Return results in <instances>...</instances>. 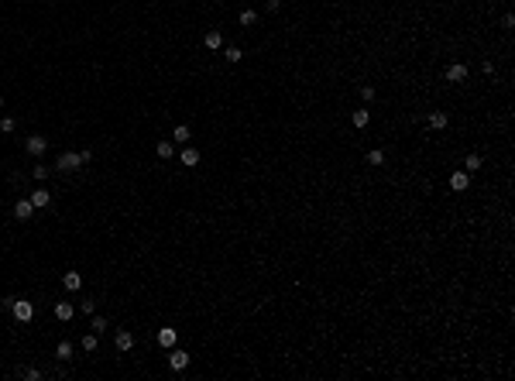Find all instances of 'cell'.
<instances>
[{
    "mask_svg": "<svg viewBox=\"0 0 515 381\" xmlns=\"http://www.w3.org/2000/svg\"><path fill=\"white\" fill-rule=\"evenodd\" d=\"M55 169L58 172H76V169H83V158H79V151H62L55 158Z\"/></svg>",
    "mask_w": 515,
    "mask_h": 381,
    "instance_id": "obj_2",
    "label": "cell"
},
{
    "mask_svg": "<svg viewBox=\"0 0 515 381\" xmlns=\"http://www.w3.org/2000/svg\"><path fill=\"white\" fill-rule=\"evenodd\" d=\"M464 79H467V65H460V62L447 65V83H464Z\"/></svg>",
    "mask_w": 515,
    "mask_h": 381,
    "instance_id": "obj_8",
    "label": "cell"
},
{
    "mask_svg": "<svg viewBox=\"0 0 515 381\" xmlns=\"http://www.w3.org/2000/svg\"><path fill=\"white\" fill-rule=\"evenodd\" d=\"M179 158H182V165H189V169H196V165H199V151H196V148H189V144H182Z\"/></svg>",
    "mask_w": 515,
    "mask_h": 381,
    "instance_id": "obj_11",
    "label": "cell"
},
{
    "mask_svg": "<svg viewBox=\"0 0 515 381\" xmlns=\"http://www.w3.org/2000/svg\"><path fill=\"white\" fill-rule=\"evenodd\" d=\"M477 169H481V155L471 151L467 158H464V172H477Z\"/></svg>",
    "mask_w": 515,
    "mask_h": 381,
    "instance_id": "obj_20",
    "label": "cell"
},
{
    "mask_svg": "<svg viewBox=\"0 0 515 381\" xmlns=\"http://www.w3.org/2000/svg\"><path fill=\"white\" fill-rule=\"evenodd\" d=\"M62 285L69 288V292H79V288H83V275H79V271H65V275H62Z\"/></svg>",
    "mask_w": 515,
    "mask_h": 381,
    "instance_id": "obj_9",
    "label": "cell"
},
{
    "mask_svg": "<svg viewBox=\"0 0 515 381\" xmlns=\"http://www.w3.org/2000/svg\"><path fill=\"white\" fill-rule=\"evenodd\" d=\"M0 110H4V100H0Z\"/></svg>",
    "mask_w": 515,
    "mask_h": 381,
    "instance_id": "obj_32",
    "label": "cell"
},
{
    "mask_svg": "<svg viewBox=\"0 0 515 381\" xmlns=\"http://www.w3.org/2000/svg\"><path fill=\"white\" fill-rule=\"evenodd\" d=\"M45 151H48V141H45L41 134H31V137H28V155H31V158H41Z\"/></svg>",
    "mask_w": 515,
    "mask_h": 381,
    "instance_id": "obj_4",
    "label": "cell"
},
{
    "mask_svg": "<svg viewBox=\"0 0 515 381\" xmlns=\"http://www.w3.org/2000/svg\"><path fill=\"white\" fill-rule=\"evenodd\" d=\"M79 309H83L86 316H93V313H96V302H90V299H86V302H79Z\"/></svg>",
    "mask_w": 515,
    "mask_h": 381,
    "instance_id": "obj_28",
    "label": "cell"
},
{
    "mask_svg": "<svg viewBox=\"0 0 515 381\" xmlns=\"http://www.w3.org/2000/svg\"><path fill=\"white\" fill-rule=\"evenodd\" d=\"M224 58H227V62H241V58H244V52H241L237 45H230V48H224Z\"/></svg>",
    "mask_w": 515,
    "mask_h": 381,
    "instance_id": "obj_23",
    "label": "cell"
},
{
    "mask_svg": "<svg viewBox=\"0 0 515 381\" xmlns=\"http://www.w3.org/2000/svg\"><path fill=\"white\" fill-rule=\"evenodd\" d=\"M278 7H282V0H265V11H271V14H275Z\"/></svg>",
    "mask_w": 515,
    "mask_h": 381,
    "instance_id": "obj_31",
    "label": "cell"
},
{
    "mask_svg": "<svg viewBox=\"0 0 515 381\" xmlns=\"http://www.w3.org/2000/svg\"><path fill=\"white\" fill-rule=\"evenodd\" d=\"M447 120H450V117L443 114V110H433V114H429V127H439V131H443V127H447Z\"/></svg>",
    "mask_w": 515,
    "mask_h": 381,
    "instance_id": "obj_19",
    "label": "cell"
},
{
    "mask_svg": "<svg viewBox=\"0 0 515 381\" xmlns=\"http://www.w3.org/2000/svg\"><path fill=\"white\" fill-rule=\"evenodd\" d=\"M72 354H76V347H72L69 340H62L55 347V357H58V361H72Z\"/></svg>",
    "mask_w": 515,
    "mask_h": 381,
    "instance_id": "obj_15",
    "label": "cell"
},
{
    "mask_svg": "<svg viewBox=\"0 0 515 381\" xmlns=\"http://www.w3.org/2000/svg\"><path fill=\"white\" fill-rule=\"evenodd\" d=\"M35 179H48V165H35Z\"/></svg>",
    "mask_w": 515,
    "mask_h": 381,
    "instance_id": "obj_30",
    "label": "cell"
},
{
    "mask_svg": "<svg viewBox=\"0 0 515 381\" xmlns=\"http://www.w3.org/2000/svg\"><path fill=\"white\" fill-rule=\"evenodd\" d=\"M367 165H385V151H382V148H371V151H367Z\"/></svg>",
    "mask_w": 515,
    "mask_h": 381,
    "instance_id": "obj_22",
    "label": "cell"
},
{
    "mask_svg": "<svg viewBox=\"0 0 515 381\" xmlns=\"http://www.w3.org/2000/svg\"><path fill=\"white\" fill-rule=\"evenodd\" d=\"M367 120H371V114H367V110H354V114H350V124H354L357 131H361V127H367Z\"/></svg>",
    "mask_w": 515,
    "mask_h": 381,
    "instance_id": "obj_17",
    "label": "cell"
},
{
    "mask_svg": "<svg viewBox=\"0 0 515 381\" xmlns=\"http://www.w3.org/2000/svg\"><path fill=\"white\" fill-rule=\"evenodd\" d=\"M189 361H192V357L186 354V350L172 347V354H169V367H172V371H186V367H189Z\"/></svg>",
    "mask_w": 515,
    "mask_h": 381,
    "instance_id": "obj_3",
    "label": "cell"
},
{
    "mask_svg": "<svg viewBox=\"0 0 515 381\" xmlns=\"http://www.w3.org/2000/svg\"><path fill=\"white\" fill-rule=\"evenodd\" d=\"M90 330H93V333H103V330H107V320H103V316H93V320H90Z\"/></svg>",
    "mask_w": 515,
    "mask_h": 381,
    "instance_id": "obj_25",
    "label": "cell"
},
{
    "mask_svg": "<svg viewBox=\"0 0 515 381\" xmlns=\"http://www.w3.org/2000/svg\"><path fill=\"white\" fill-rule=\"evenodd\" d=\"M55 316L62 320V323H69V320L76 316V306L72 302H55Z\"/></svg>",
    "mask_w": 515,
    "mask_h": 381,
    "instance_id": "obj_12",
    "label": "cell"
},
{
    "mask_svg": "<svg viewBox=\"0 0 515 381\" xmlns=\"http://www.w3.org/2000/svg\"><path fill=\"white\" fill-rule=\"evenodd\" d=\"M155 340H158V347H165V350H172V347H175V340H179V333H175L172 326H162V330L155 333Z\"/></svg>",
    "mask_w": 515,
    "mask_h": 381,
    "instance_id": "obj_5",
    "label": "cell"
},
{
    "mask_svg": "<svg viewBox=\"0 0 515 381\" xmlns=\"http://www.w3.org/2000/svg\"><path fill=\"white\" fill-rule=\"evenodd\" d=\"M83 350H86V354L96 350V333H86V337H83Z\"/></svg>",
    "mask_w": 515,
    "mask_h": 381,
    "instance_id": "obj_24",
    "label": "cell"
},
{
    "mask_svg": "<svg viewBox=\"0 0 515 381\" xmlns=\"http://www.w3.org/2000/svg\"><path fill=\"white\" fill-rule=\"evenodd\" d=\"M14 127H18L14 117H0V131H4V134H14Z\"/></svg>",
    "mask_w": 515,
    "mask_h": 381,
    "instance_id": "obj_26",
    "label": "cell"
},
{
    "mask_svg": "<svg viewBox=\"0 0 515 381\" xmlns=\"http://www.w3.org/2000/svg\"><path fill=\"white\" fill-rule=\"evenodd\" d=\"M28 199L35 203V210H41V206H48V203H52V192H48V189H35Z\"/></svg>",
    "mask_w": 515,
    "mask_h": 381,
    "instance_id": "obj_13",
    "label": "cell"
},
{
    "mask_svg": "<svg viewBox=\"0 0 515 381\" xmlns=\"http://www.w3.org/2000/svg\"><path fill=\"white\" fill-rule=\"evenodd\" d=\"M131 347H134V337L127 333V330H120V333H117V350H131Z\"/></svg>",
    "mask_w": 515,
    "mask_h": 381,
    "instance_id": "obj_18",
    "label": "cell"
},
{
    "mask_svg": "<svg viewBox=\"0 0 515 381\" xmlns=\"http://www.w3.org/2000/svg\"><path fill=\"white\" fill-rule=\"evenodd\" d=\"M237 21H241L244 28H251V24H258V11H251V7H248V11H241V18H237Z\"/></svg>",
    "mask_w": 515,
    "mask_h": 381,
    "instance_id": "obj_21",
    "label": "cell"
},
{
    "mask_svg": "<svg viewBox=\"0 0 515 381\" xmlns=\"http://www.w3.org/2000/svg\"><path fill=\"white\" fill-rule=\"evenodd\" d=\"M203 45H206L210 52H220V48H224V35H220V31L213 28V31H206V38H203Z\"/></svg>",
    "mask_w": 515,
    "mask_h": 381,
    "instance_id": "obj_10",
    "label": "cell"
},
{
    "mask_svg": "<svg viewBox=\"0 0 515 381\" xmlns=\"http://www.w3.org/2000/svg\"><path fill=\"white\" fill-rule=\"evenodd\" d=\"M24 378H28V381H38L41 371H38V367H24Z\"/></svg>",
    "mask_w": 515,
    "mask_h": 381,
    "instance_id": "obj_27",
    "label": "cell"
},
{
    "mask_svg": "<svg viewBox=\"0 0 515 381\" xmlns=\"http://www.w3.org/2000/svg\"><path fill=\"white\" fill-rule=\"evenodd\" d=\"M155 151H158V158H165V162H169L172 155H175V144H172V141H158V144H155Z\"/></svg>",
    "mask_w": 515,
    "mask_h": 381,
    "instance_id": "obj_16",
    "label": "cell"
},
{
    "mask_svg": "<svg viewBox=\"0 0 515 381\" xmlns=\"http://www.w3.org/2000/svg\"><path fill=\"white\" fill-rule=\"evenodd\" d=\"M11 313H14L18 323H31V320H35V306L28 302V299H14V302H11Z\"/></svg>",
    "mask_w": 515,
    "mask_h": 381,
    "instance_id": "obj_1",
    "label": "cell"
},
{
    "mask_svg": "<svg viewBox=\"0 0 515 381\" xmlns=\"http://www.w3.org/2000/svg\"><path fill=\"white\" fill-rule=\"evenodd\" d=\"M361 96L371 103V100H375V86H361Z\"/></svg>",
    "mask_w": 515,
    "mask_h": 381,
    "instance_id": "obj_29",
    "label": "cell"
},
{
    "mask_svg": "<svg viewBox=\"0 0 515 381\" xmlns=\"http://www.w3.org/2000/svg\"><path fill=\"white\" fill-rule=\"evenodd\" d=\"M450 189H454V192L471 189V172H464V169H460V172H454V175H450Z\"/></svg>",
    "mask_w": 515,
    "mask_h": 381,
    "instance_id": "obj_6",
    "label": "cell"
},
{
    "mask_svg": "<svg viewBox=\"0 0 515 381\" xmlns=\"http://www.w3.org/2000/svg\"><path fill=\"white\" fill-rule=\"evenodd\" d=\"M172 141H175V144H189V141H192V131L186 127V124H179V127L172 131Z\"/></svg>",
    "mask_w": 515,
    "mask_h": 381,
    "instance_id": "obj_14",
    "label": "cell"
},
{
    "mask_svg": "<svg viewBox=\"0 0 515 381\" xmlns=\"http://www.w3.org/2000/svg\"><path fill=\"white\" fill-rule=\"evenodd\" d=\"M14 216H18V220H31V216H35V203H31V199H18V203H14Z\"/></svg>",
    "mask_w": 515,
    "mask_h": 381,
    "instance_id": "obj_7",
    "label": "cell"
}]
</instances>
